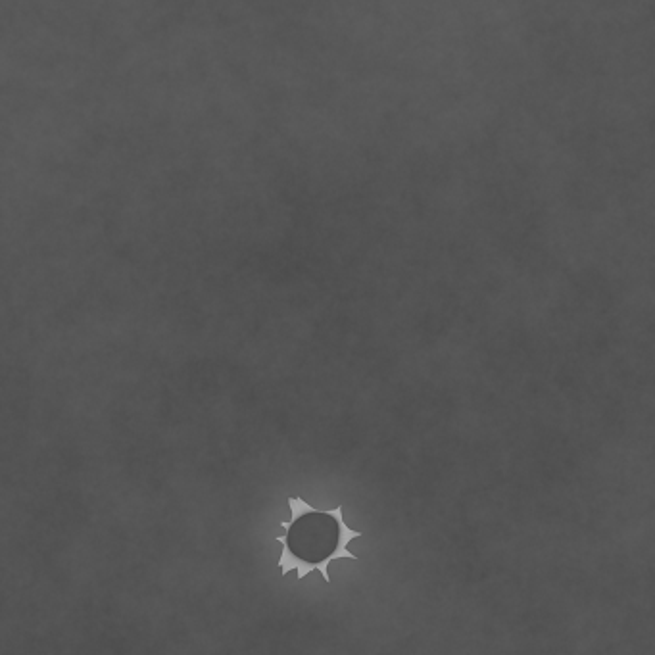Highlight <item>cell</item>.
<instances>
[{"instance_id": "6da1fadb", "label": "cell", "mask_w": 655, "mask_h": 655, "mask_svg": "<svg viewBox=\"0 0 655 655\" xmlns=\"http://www.w3.org/2000/svg\"><path fill=\"white\" fill-rule=\"evenodd\" d=\"M277 542L283 544V552H281V558H279V567H281V575H289L292 569L298 571V581H302L308 573L312 571H321V561L319 563H308L304 559L294 556L289 548V538L287 536H277L275 538Z\"/></svg>"}]
</instances>
